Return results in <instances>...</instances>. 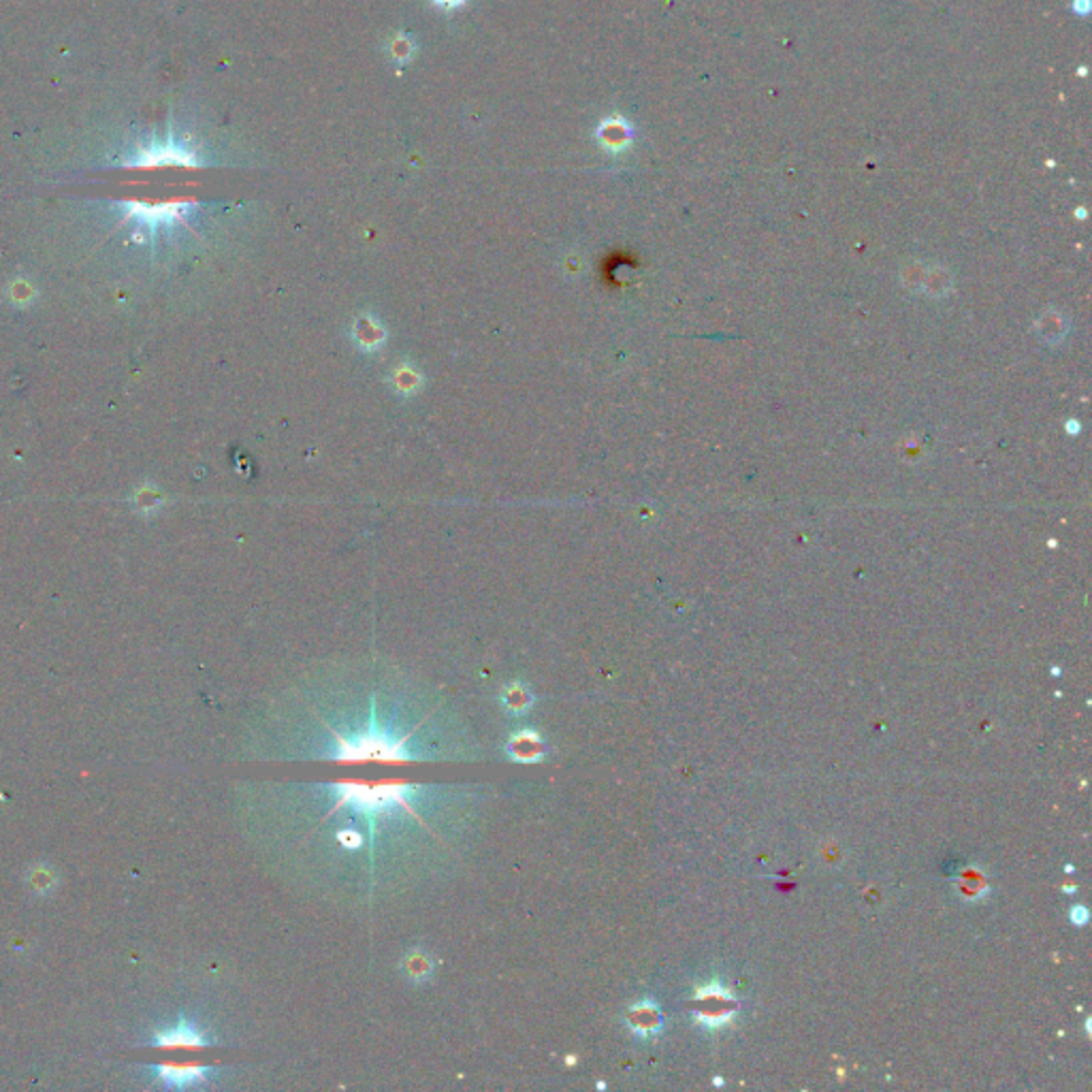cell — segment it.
<instances>
[{
	"mask_svg": "<svg viewBox=\"0 0 1092 1092\" xmlns=\"http://www.w3.org/2000/svg\"><path fill=\"white\" fill-rule=\"evenodd\" d=\"M434 788L418 783H359V781H334L322 783V792L329 794L334 809H348L355 818L363 819L367 826V847L374 856L375 832L384 818H395L399 813L418 815V802Z\"/></svg>",
	"mask_w": 1092,
	"mask_h": 1092,
	"instance_id": "cell-1",
	"label": "cell"
},
{
	"mask_svg": "<svg viewBox=\"0 0 1092 1092\" xmlns=\"http://www.w3.org/2000/svg\"><path fill=\"white\" fill-rule=\"evenodd\" d=\"M334 747L321 753L322 759H335V762H365V759H375V762H418L427 759L416 747L408 745L410 736H401L393 729L384 728L378 717V706L371 698L369 702V717L363 729L355 732H335L334 729Z\"/></svg>",
	"mask_w": 1092,
	"mask_h": 1092,
	"instance_id": "cell-2",
	"label": "cell"
},
{
	"mask_svg": "<svg viewBox=\"0 0 1092 1092\" xmlns=\"http://www.w3.org/2000/svg\"><path fill=\"white\" fill-rule=\"evenodd\" d=\"M131 167H162V165H197L194 152L182 141L167 139L162 144L144 145L135 152V158L128 162Z\"/></svg>",
	"mask_w": 1092,
	"mask_h": 1092,
	"instance_id": "cell-3",
	"label": "cell"
},
{
	"mask_svg": "<svg viewBox=\"0 0 1092 1092\" xmlns=\"http://www.w3.org/2000/svg\"><path fill=\"white\" fill-rule=\"evenodd\" d=\"M504 755L515 764H542L548 755L545 736L534 728H521L512 732L504 742Z\"/></svg>",
	"mask_w": 1092,
	"mask_h": 1092,
	"instance_id": "cell-4",
	"label": "cell"
},
{
	"mask_svg": "<svg viewBox=\"0 0 1092 1092\" xmlns=\"http://www.w3.org/2000/svg\"><path fill=\"white\" fill-rule=\"evenodd\" d=\"M625 1026H628L629 1033L634 1035L636 1039L640 1042H646V1039H653L658 1037L659 1033L664 1030V1016H662V1007L655 999H642L638 1003H634L632 1007L628 1009V1016H625Z\"/></svg>",
	"mask_w": 1092,
	"mask_h": 1092,
	"instance_id": "cell-5",
	"label": "cell"
},
{
	"mask_svg": "<svg viewBox=\"0 0 1092 1092\" xmlns=\"http://www.w3.org/2000/svg\"><path fill=\"white\" fill-rule=\"evenodd\" d=\"M186 203H165V205H148V203H124L127 218L135 220L141 227L156 228L161 224H171L182 218Z\"/></svg>",
	"mask_w": 1092,
	"mask_h": 1092,
	"instance_id": "cell-6",
	"label": "cell"
},
{
	"mask_svg": "<svg viewBox=\"0 0 1092 1092\" xmlns=\"http://www.w3.org/2000/svg\"><path fill=\"white\" fill-rule=\"evenodd\" d=\"M214 1069L205 1065H161L156 1067V1080H161L167 1089H190V1086L205 1084Z\"/></svg>",
	"mask_w": 1092,
	"mask_h": 1092,
	"instance_id": "cell-7",
	"label": "cell"
},
{
	"mask_svg": "<svg viewBox=\"0 0 1092 1092\" xmlns=\"http://www.w3.org/2000/svg\"><path fill=\"white\" fill-rule=\"evenodd\" d=\"M210 1037L198 1029L194 1022L180 1018L178 1024L154 1035V1046L158 1048H205L210 1046Z\"/></svg>",
	"mask_w": 1092,
	"mask_h": 1092,
	"instance_id": "cell-8",
	"label": "cell"
},
{
	"mask_svg": "<svg viewBox=\"0 0 1092 1092\" xmlns=\"http://www.w3.org/2000/svg\"><path fill=\"white\" fill-rule=\"evenodd\" d=\"M401 975L414 986H422L435 975V958L422 947H412L401 956Z\"/></svg>",
	"mask_w": 1092,
	"mask_h": 1092,
	"instance_id": "cell-9",
	"label": "cell"
},
{
	"mask_svg": "<svg viewBox=\"0 0 1092 1092\" xmlns=\"http://www.w3.org/2000/svg\"><path fill=\"white\" fill-rule=\"evenodd\" d=\"M536 705V696L525 683L512 681L499 692V706L511 717H525Z\"/></svg>",
	"mask_w": 1092,
	"mask_h": 1092,
	"instance_id": "cell-10",
	"label": "cell"
},
{
	"mask_svg": "<svg viewBox=\"0 0 1092 1092\" xmlns=\"http://www.w3.org/2000/svg\"><path fill=\"white\" fill-rule=\"evenodd\" d=\"M335 839L344 849H351V852H357L365 845V836L355 828H342V830L335 832Z\"/></svg>",
	"mask_w": 1092,
	"mask_h": 1092,
	"instance_id": "cell-11",
	"label": "cell"
},
{
	"mask_svg": "<svg viewBox=\"0 0 1092 1092\" xmlns=\"http://www.w3.org/2000/svg\"><path fill=\"white\" fill-rule=\"evenodd\" d=\"M1089 918H1090L1089 909L1082 907V905H1076V907L1071 909V922L1076 924V926H1086V924H1089Z\"/></svg>",
	"mask_w": 1092,
	"mask_h": 1092,
	"instance_id": "cell-12",
	"label": "cell"
},
{
	"mask_svg": "<svg viewBox=\"0 0 1092 1092\" xmlns=\"http://www.w3.org/2000/svg\"><path fill=\"white\" fill-rule=\"evenodd\" d=\"M1065 892H1067V894H1076L1077 888L1076 886H1065Z\"/></svg>",
	"mask_w": 1092,
	"mask_h": 1092,
	"instance_id": "cell-13",
	"label": "cell"
}]
</instances>
